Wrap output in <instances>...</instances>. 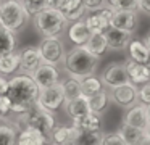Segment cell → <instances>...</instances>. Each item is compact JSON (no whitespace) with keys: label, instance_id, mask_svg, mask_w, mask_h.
I'll return each instance as SVG.
<instances>
[{"label":"cell","instance_id":"obj_1","mask_svg":"<svg viewBox=\"0 0 150 145\" xmlns=\"http://www.w3.org/2000/svg\"><path fill=\"white\" fill-rule=\"evenodd\" d=\"M7 95L10 97L11 102V113L21 115L37 100L39 86L36 84V81L31 74L15 76L13 79L8 81Z\"/></svg>","mask_w":150,"mask_h":145},{"label":"cell","instance_id":"obj_2","mask_svg":"<svg viewBox=\"0 0 150 145\" xmlns=\"http://www.w3.org/2000/svg\"><path fill=\"white\" fill-rule=\"evenodd\" d=\"M65 68L69 73V76L81 79L95 71L98 64V57L87 50L84 45H76L73 50H69L65 57Z\"/></svg>","mask_w":150,"mask_h":145},{"label":"cell","instance_id":"obj_3","mask_svg":"<svg viewBox=\"0 0 150 145\" xmlns=\"http://www.w3.org/2000/svg\"><path fill=\"white\" fill-rule=\"evenodd\" d=\"M33 21H34V28L44 37L58 35L68 24L65 15L58 8H52V6H45L39 13H36L33 16Z\"/></svg>","mask_w":150,"mask_h":145},{"label":"cell","instance_id":"obj_4","mask_svg":"<svg viewBox=\"0 0 150 145\" xmlns=\"http://www.w3.org/2000/svg\"><path fill=\"white\" fill-rule=\"evenodd\" d=\"M28 18L29 15L23 2L20 0H5L0 3V26L2 28L18 32L24 28Z\"/></svg>","mask_w":150,"mask_h":145},{"label":"cell","instance_id":"obj_5","mask_svg":"<svg viewBox=\"0 0 150 145\" xmlns=\"http://www.w3.org/2000/svg\"><path fill=\"white\" fill-rule=\"evenodd\" d=\"M18 122H21L24 127H26V126L37 127V129H40L42 132H45V134H50V132L53 131V127H55L53 111L44 108L37 100L24 113H21Z\"/></svg>","mask_w":150,"mask_h":145},{"label":"cell","instance_id":"obj_6","mask_svg":"<svg viewBox=\"0 0 150 145\" xmlns=\"http://www.w3.org/2000/svg\"><path fill=\"white\" fill-rule=\"evenodd\" d=\"M42 58V63L47 64H53V66H58L60 63L65 61V47H63V42L58 39V35H49V37H44L42 42L37 47Z\"/></svg>","mask_w":150,"mask_h":145},{"label":"cell","instance_id":"obj_7","mask_svg":"<svg viewBox=\"0 0 150 145\" xmlns=\"http://www.w3.org/2000/svg\"><path fill=\"white\" fill-rule=\"evenodd\" d=\"M37 102L44 106V108L50 110V111H57L58 108H62V105L65 103V95H63L62 84L57 82L47 87H40L39 95H37Z\"/></svg>","mask_w":150,"mask_h":145},{"label":"cell","instance_id":"obj_8","mask_svg":"<svg viewBox=\"0 0 150 145\" xmlns=\"http://www.w3.org/2000/svg\"><path fill=\"white\" fill-rule=\"evenodd\" d=\"M110 97L120 106L129 108V106H132L137 102V87L131 81L129 82H124V84H120V86H115V87H111Z\"/></svg>","mask_w":150,"mask_h":145},{"label":"cell","instance_id":"obj_9","mask_svg":"<svg viewBox=\"0 0 150 145\" xmlns=\"http://www.w3.org/2000/svg\"><path fill=\"white\" fill-rule=\"evenodd\" d=\"M113 11L110 5L107 8H97L94 11H91V15L86 16V24H87L91 32H98V31H107L110 28L111 18H113Z\"/></svg>","mask_w":150,"mask_h":145},{"label":"cell","instance_id":"obj_10","mask_svg":"<svg viewBox=\"0 0 150 145\" xmlns=\"http://www.w3.org/2000/svg\"><path fill=\"white\" fill-rule=\"evenodd\" d=\"M137 13L136 10H115L113 18H111L110 26L111 28L121 29V31L134 32L137 28Z\"/></svg>","mask_w":150,"mask_h":145},{"label":"cell","instance_id":"obj_11","mask_svg":"<svg viewBox=\"0 0 150 145\" xmlns=\"http://www.w3.org/2000/svg\"><path fill=\"white\" fill-rule=\"evenodd\" d=\"M102 82H103L105 86H110V87L129 82V77H127L124 63L123 64L121 63H110L108 64L103 69V73H102Z\"/></svg>","mask_w":150,"mask_h":145},{"label":"cell","instance_id":"obj_12","mask_svg":"<svg viewBox=\"0 0 150 145\" xmlns=\"http://www.w3.org/2000/svg\"><path fill=\"white\" fill-rule=\"evenodd\" d=\"M31 76L34 77L36 84L40 87H47V86H52V84H57L60 82V71L57 66L53 64H47V63H42L37 69H34L31 73Z\"/></svg>","mask_w":150,"mask_h":145},{"label":"cell","instance_id":"obj_13","mask_svg":"<svg viewBox=\"0 0 150 145\" xmlns=\"http://www.w3.org/2000/svg\"><path fill=\"white\" fill-rule=\"evenodd\" d=\"M124 66H126L127 77H129V81L132 84L140 86V84L150 81V64L139 63V61H134V60H127L124 63Z\"/></svg>","mask_w":150,"mask_h":145},{"label":"cell","instance_id":"obj_14","mask_svg":"<svg viewBox=\"0 0 150 145\" xmlns=\"http://www.w3.org/2000/svg\"><path fill=\"white\" fill-rule=\"evenodd\" d=\"M81 137V131L76 126H55L52 131V139L58 145L78 144Z\"/></svg>","mask_w":150,"mask_h":145},{"label":"cell","instance_id":"obj_15","mask_svg":"<svg viewBox=\"0 0 150 145\" xmlns=\"http://www.w3.org/2000/svg\"><path fill=\"white\" fill-rule=\"evenodd\" d=\"M124 122L134 126V127H139V129H144V131H145V127L149 126V122H150L149 116H147V105H144V103L136 105V103H134L132 106H129L126 116H124Z\"/></svg>","mask_w":150,"mask_h":145},{"label":"cell","instance_id":"obj_16","mask_svg":"<svg viewBox=\"0 0 150 145\" xmlns=\"http://www.w3.org/2000/svg\"><path fill=\"white\" fill-rule=\"evenodd\" d=\"M105 35L108 40V48H111V50H124V48H127V44L132 39V32L121 31V29L111 28V26L105 31Z\"/></svg>","mask_w":150,"mask_h":145},{"label":"cell","instance_id":"obj_17","mask_svg":"<svg viewBox=\"0 0 150 145\" xmlns=\"http://www.w3.org/2000/svg\"><path fill=\"white\" fill-rule=\"evenodd\" d=\"M16 144L20 145H42L47 144V134L42 132L40 129L33 127V126H26L23 131L16 135Z\"/></svg>","mask_w":150,"mask_h":145},{"label":"cell","instance_id":"obj_18","mask_svg":"<svg viewBox=\"0 0 150 145\" xmlns=\"http://www.w3.org/2000/svg\"><path fill=\"white\" fill-rule=\"evenodd\" d=\"M42 64V58H40V53L36 47H29L24 48L20 53V69L24 71V73H33L34 69Z\"/></svg>","mask_w":150,"mask_h":145},{"label":"cell","instance_id":"obj_19","mask_svg":"<svg viewBox=\"0 0 150 145\" xmlns=\"http://www.w3.org/2000/svg\"><path fill=\"white\" fill-rule=\"evenodd\" d=\"M84 47L87 48L91 53H94L95 57L100 58L102 55L108 50V40H107V35H105V31L91 32V35H89V39L86 40Z\"/></svg>","mask_w":150,"mask_h":145},{"label":"cell","instance_id":"obj_20","mask_svg":"<svg viewBox=\"0 0 150 145\" xmlns=\"http://www.w3.org/2000/svg\"><path fill=\"white\" fill-rule=\"evenodd\" d=\"M100 122H102L100 115H98V113H94V111L73 119V126H76L81 132H97V131H100V127H102Z\"/></svg>","mask_w":150,"mask_h":145},{"label":"cell","instance_id":"obj_21","mask_svg":"<svg viewBox=\"0 0 150 145\" xmlns=\"http://www.w3.org/2000/svg\"><path fill=\"white\" fill-rule=\"evenodd\" d=\"M66 111H68V115L71 116V119L79 118V116H84V115H87V113H91V106H89L87 95L81 93V95L76 97V98L68 100V102H66Z\"/></svg>","mask_w":150,"mask_h":145},{"label":"cell","instance_id":"obj_22","mask_svg":"<svg viewBox=\"0 0 150 145\" xmlns=\"http://www.w3.org/2000/svg\"><path fill=\"white\" fill-rule=\"evenodd\" d=\"M89 35H91V31H89L86 21H81V19L74 21L68 29V37L74 45H84Z\"/></svg>","mask_w":150,"mask_h":145},{"label":"cell","instance_id":"obj_23","mask_svg":"<svg viewBox=\"0 0 150 145\" xmlns=\"http://www.w3.org/2000/svg\"><path fill=\"white\" fill-rule=\"evenodd\" d=\"M127 48H129V58L134 61H139V63H150V50L145 45V42L142 40H132L131 39L129 44H127Z\"/></svg>","mask_w":150,"mask_h":145},{"label":"cell","instance_id":"obj_24","mask_svg":"<svg viewBox=\"0 0 150 145\" xmlns=\"http://www.w3.org/2000/svg\"><path fill=\"white\" fill-rule=\"evenodd\" d=\"M121 135H123L126 145H139V144H145V131L139 127H134L131 124L124 122L120 129Z\"/></svg>","mask_w":150,"mask_h":145},{"label":"cell","instance_id":"obj_25","mask_svg":"<svg viewBox=\"0 0 150 145\" xmlns=\"http://www.w3.org/2000/svg\"><path fill=\"white\" fill-rule=\"evenodd\" d=\"M18 68H20V53L10 52V53L0 55V74L4 76L13 74Z\"/></svg>","mask_w":150,"mask_h":145},{"label":"cell","instance_id":"obj_26","mask_svg":"<svg viewBox=\"0 0 150 145\" xmlns=\"http://www.w3.org/2000/svg\"><path fill=\"white\" fill-rule=\"evenodd\" d=\"M16 45H18L16 32L0 26V55L15 52L16 50Z\"/></svg>","mask_w":150,"mask_h":145},{"label":"cell","instance_id":"obj_27","mask_svg":"<svg viewBox=\"0 0 150 145\" xmlns=\"http://www.w3.org/2000/svg\"><path fill=\"white\" fill-rule=\"evenodd\" d=\"M62 84V89H63V95H65V102H68V100H73L76 98V97H79L82 93V89H81V82H79V79H76V77H68V79H65Z\"/></svg>","mask_w":150,"mask_h":145},{"label":"cell","instance_id":"obj_28","mask_svg":"<svg viewBox=\"0 0 150 145\" xmlns=\"http://www.w3.org/2000/svg\"><path fill=\"white\" fill-rule=\"evenodd\" d=\"M79 82H81L82 93L87 95V97L89 95H94V93L100 92V90L103 89V82H102V79L92 76V74H89V76H86V77H81Z\"/></svg>","mask_w":150,"mask_h":145},{"label":"cell","instance_id":"obj_29","mask_svg":"<svg viewBox=\"0 0 150 145\" xmlns=\"http://www.w3.org/2000/svg\"><path fill=\"white\" fill-rule=\"evenodd\" d=\"M89 106H91V111L94 113H98L100 115L108 105V100H110V93H107L103 89L100 92L94 93V95H89Z\"/></svg>","mask_w":150,"mask_h":145},{"label":"cell","instance_id":"obj_30","mask_svg":"<svg viewBox=\"0 0 150 145\" xmlns=\"http://www.w3.org/2000/svg\"><path fill=\"white\" fill-rule=\"evenodd\" d=\"M16 131L10 126H0V145L16 144Z\"/></svg>","mask_w":150,"mask_h":145},{"label":"cell","instance_id":"obj_31","mask_svg":"<svg viewBox=\"0 0 150 145\" xmlns=\"http://www.w3.org/2000/svg\"><path fill=\"white\" fill-rule=\"evenodd\" d=\"M102 137H103V134H102V131H97V132H81V137H79L78 144H84V145H98L102 144Z\"/></svg>","mask_w":150,"mask_h":145},{"label":"cell","instance_id":"obj_32","mask_svg":"<svg viewBox=\"0 0 150 145\" xmlns=\"http://www.w3.org/2000/svg\"><path fill=\"white\" fill-rule=\"evenodd\" d=\"M23 5H24V8H26L28 15L34 16L42 8H45V0H23Z\"/></svg>","mask_w":150,"mask_h":145},{"label":"cell","instance_id":"obj_33","mask_svg":"<svg viewBox=\"0 0 150 145\" xmlns=\"http://www.w3.org/2000/svg\"><path fill=\"white\" fill-rule=\"evenodd\" d=\"M113 10H137V0H108Z\"/></svg>","mask_w":150,"mask_h":145},{"label":"cell","instance_id":"obj_34","mask_svg":"<svg viewBox=\"0 0 150 145\" xmlns=\"http://www.w3.org/2000/svg\"><path fill=\"white\" fill-rule=\"evenodd\" d=\"M102 144L103 145H126L121 132H110V134H105L102 137Z\"/></svg>","mask_w":150,"mask_h":145},{"label":"cell","instance_id":"obj_35","mask_svg":"<svg viewBox=\"0 0 150 145\" xmlns=\"http://www.w3.org/2000/svg\"><path fill=\"white\" fill-rule=\"evenodd\" d=\"M82 3V0H55V8H58L62 13H66L69 10L76 8Z\"/></svg>","mask_w":150,"mask_h":145},{"label":"cell","instance_id":"obj_36","mask_svg":"<svg viewBox=\"0 0 150 145\" xmlns=\"http://www.w3.org/2000/svg\"><path fill=\"white\" fill-rule=\"evenodd\" d=\"M84 13H86V6H84V3H81L79 6H76V8H73V10H69V11H66V13H63L65 15V18H66V21H78V19H81L82 16H84Z\"/></svg>","mask_w":150,"mask_h":145},{"label":"cell","instance_id":"obj_37","mask_svg":"<svg viewBox=\"0 0 150 145\" xmlns=\"http://www.w3.org/2000/svg\"><path fill=\"white\" fill-rule=\"evenodd\" d=\"M137 100H140V103L149 105L150 103V81L142 84V89L137 90Z\"/></svg>","mask_w":150,"mask_h":145},{"label":"cell","instance_id":"obj_38","mask_svg":"<svg viewBox=\"0 0 150 145\" xmlns=\"http://www.w3.org/2000/svg\"><path fill=\"white\" fill-rule=\"evenodd\" d=\"M11 113V102L7 93L0 95V118H5Z\"/></svg>","mask_w":150,"mask_h":145},{"label":"cell","instance_id":"obj_39","mask_svg":"<svg viewBox=\"0 0 150 145\" xmlns=\"http://www.w3.org/2000/svg\"><path fill=\"white\" fill-rule=\"evenodd\" d=\"M82 3H84L86 10H89V11H94V10L100 8V6L103 5V0H82Z\"/></svg>","mask_w":150,"mask_h":145},{"label":"cell","instance_id":"obj_40","mask_svg":"<svg viewBox=\"0 0 150 145\" xmlns=\"http://www.w3.org/2000/svg\"><path fill=\"white\" fill-rule=\"evenodd\" d=\"M137 8L150 15V0H137Z\"/></svg>","mask_w":150,"mask_h":145},{"label":"cell","instance_id":"obj_41","mask_svg":"<svg viewBox=\"0 0 150 145\" xmlns=\"http://www.w3.org/2000/svg\"><path fill=\"white\" fill-rule=\"evenodd\" d=\"M7 92H8V79L2 74L0 76V95H4Z\"/></svg>","mask_w":150,"mask_h":145},{"label":"cell","instance_id":"obj_42","mask_svg":"<svg viewBox=\"0 0 150 145\" xmlns=\"http://www.w3.org/2000/svg\"><path fill=\"white\" fill-rule=\"evenodd\" d=\"M145 144H150V122L145 127Z\"/></svg>","mask_w":150,"mask_h":145},{"label":"cell","instance_id":"obj_43","mask_svg":"<svg viewBox=\"0 0 150 145\" xmlns=\"http://www.w3.org/2000/svg\"><path fill=\"white\" fill-rule=\"evenodd\" d=\"M147 116H149V121H150V103L147 105Z\"/></svg>","mask_w":150,"mask_h":145},{"label":"cell","instance_id":"obj_44","mask_svg":"<svg viewBox=\"0 0 150 145\" xmlns=\"http://www.w3.org/2000/svg\"><path fill=\"white\" fill-rule=\"evenodd\" d=\"M145 45H147V47H149V50H150V35H149V37H147V40H145Z\"/></svg>","mask_w":150,"mask_h":145},{"label":"cell","instance_id":"obj_45","mask_svg":"<svg viewBox=\"0 0 150 145\" xmlns=\"http://www.w3.org/2000/svg\"><path fill=\"white\" fill-rule=\"evenodd\" d=\"M0 3H2V2H0Z\"/></svg>","mask_w":150,"mask_h":145},{"label":"cell","instance_id":"obj_46","mask_svg":"<svg viewBox=\"0 0 150 145\" xmlns=\"http://www.w3.org/2000/svg\"><path fill=\"white\" fill-rule=\"evenodd\" d=\"M149 64H150V63H149Z\"/></svg>","mask_w":150,"mask_h":145}]
</instances>
